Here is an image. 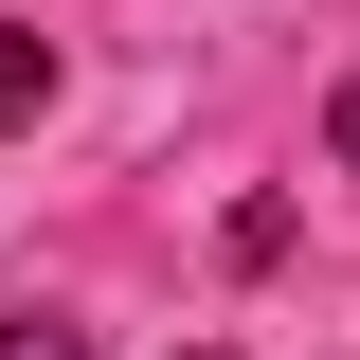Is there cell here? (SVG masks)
Listing matches in <instances>:
<instances>
[{
    "instance_id": "3",
    "label": "cell",
    "mask_w": 360,
    "mask_h": 360,
    "mask_svg": "<svg viewBox=\"0 0 360 360\" xmlns=\"http://www.w3.org/2000/svg\"><path fill=\"white\" fill-rule=\"evenodd\" d=\"M324 144H342V162H360V90H342V108H324Z\"/></svg>"
},
{
    "instance_id": "2",
    "label": "cell",
    "mask_w": 360,
    "mask_h": 360,
    "mask_svg": "<svg viewBox=\"0 0 360 360\" xmlns=\"http://www.w3.org/2000/svg\"><path fill=\"white\" fill-rule=\"evenodd\" d=\"M0 360H90V324H54V307H18V324H0Z\"/></svg>"
},
{
    "instance_id": "4",
    "label": "cell",
    "mask_w": 360,
    "mask_h": 360,
    "mask_svg": "<svg viewBox=\"0 0 360 360\" xmlns=\"http://www.w3.org/2000/svg\"><path fill=\"white\" fill-rule=\"evenodd\" d=\"M198 360H234V342H198Z\"/></svg>"
},
{
    "instance_id": "1",
    "label": "cell",
    "mask_w": 360,
    "mask_h": 360,
    "mask_svg": "<svg viewBox=\"0 0 360 360\" xmlns=\"http://www.w3.org/2000/svg\"><path fill=\"white\" fill-rule=\"evenodd\" d=\"M54 108V37H18V18H0V127H37Z\"/></svg>"
}]
</instances>
